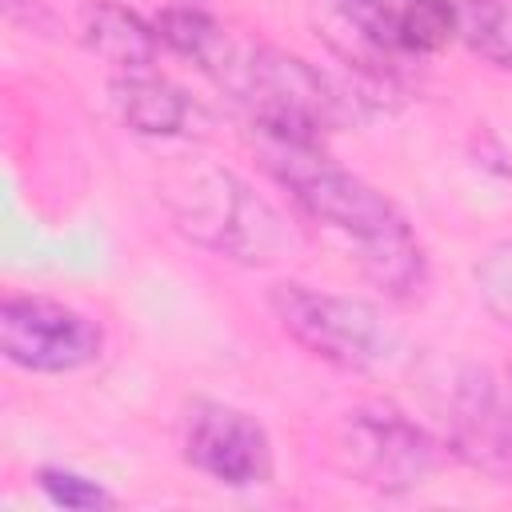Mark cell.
I'll return each instance as SVG.
<instances>
[{"instance_id":"cell-1","label":"cell","mask_w":512,"mask_h":512,"mask_svg":"<svg viewBox=\"0 0 512 512\" xmlns=\"http://www.w3.org/2000/svg\"><path fill=\"white\" fill-rule=\"evenodd\" d=\"M260 160L288 188L304 216L332 228L352 244L360 272L392 300H416L428 288V256L400 208L352 176L348 168L332 164L320 144L268 136L260 132Z\"/></svg>"},{"instance_id":"cell-2","label":"cell","mask_w":512,"mask_h":512,"mask_svg":"<svg viewBox=\"0 0 512 512\" xmlns=\"http://www.w3.org/2000/svg\"><path fill=\"white\" fill-rule=\"evenodd\" d=\"M164 204L184 236L228 260L276 264L292 252L284 216L228 168L180 164L164 180Z\"/></svg>"},{"instance_id":"cell-3","label":"cell","mask_w":512,"mask_h":512,"mask_svg":"<svg viewBox=\"0 0 512 512\" xmlns=\"http://www.w3.org/2000/svg\"><path fill=\"white\" fill-rule=\"evenodd\" d=\"M224 88L252 112V128L268 136L320 144L348 116L344 92L320 68L272 44H244Z\"/></svg>"},{"instance_id":"cell-4","label":"cell","mask_w":512,"mask_h":512,"mask_svg":"<svg viewBox=\"0 0 512 512\" xmlns=\"http://www.w3.org/2000/svg\"><path fill=\"white\" fill-rule=\"evenodd\" d=\"M268 304L280 328L324 364L368 372V368L388 364L396 352V328L368 300L284 280L268 292Z\"/></svg>"},{"instance_id":"cell-5","label":"cell","mask_w":512,"mask_h":512,"mask_svg":"<svg viewBox=\"0 0 512 512\" xmlns=\"http://www.w3.org/2000/svg\"><path fill=\"white\" fill-rule=\"evenodd\" d=\"M336 456L356 484L408 492L436 468V440L392 404H360L340 420Z\"/></svg>"},{"instance_id":"cell-6","label":"cell","mask_w":512,"mask_h":512,"mask_svg":"<svg viewBox=\"0 0 512 512\" xmlns=\"http://www.w3.org/2000/svg\"><path fill=\"white\" fill-rule=\"evenodd\" d=\"M104 348L92 316L52 296H8L0 304V352L28 372H76Z\"/></svg>"},{"instance_id":"cell-7","label":"cell","mask_w":512,"mask_h":512,"mask_svg":"<svg viewBox=\"0 0 512 512\" xmlns=\"http://www.w3.org/2000/svg\"><path fill=\"white\" fill-rule=\"evenodd\" d=\"M184 460L228 488H252L272 476V444L264 424L224 400H196L188 408Z\"/></svg>"},{"instance_id":"cell-8","label":"cell","mask_w":512,"mask_h":512,"mask_svg":"<svg viewBox=\"0 0 512 512\" xmlns=\"http://www.w3.org/2000/svg\"><path fill=\"white\" fill-rule=\"evenodd\" d=\"M460 0H340L352 32L380 52L428 56L456 36Z\"/></svg>"},{"instance_id":"cell-9","label":"cell","mask_w":512,"mask_h":512,"mask_svg":"<svg viewBox=\"0 0 512 512\" xmlns=\"http://www.w3.org/2000/svg\"><path fill=\"white\" fill-rule=\"evenodd\" d=\"M112 112L120 116L124 128L136 136H200L208 128L204 104H196L180 84L148 72H116L112 88Z\"/></svg>"},{"instance_id":"cell-10","label":"cell","mask_w":512,"mask_h":512,"mask_svg":"<svg viewBox=\"0 0 512 512\" xmlns=\"http://www.w3.org/2000/svg\"><path fill=\"white\" fill-rule=\"evenodd\" d=\"M80 36L116 72H148L156 64V48H160L156 24H144L120 0H92V4H84Z\"/></svg>"},{"instance_id":"cell-11","label":"cell","mask_w":512,"mask_h":512,"mask_svg":"<svg viewBox=\"0 0 512 512\" xmlns=\"http://www.w3.org/2000/svg\"><path fill=\"white\" fill-rule=\"evenodd\" d=\"M152 24H156L160 44H168L176 56L192 60V64H196L204 76H212L216 84H224L228 72H232V64L240 60V48H244V44H236V40L228 36V28L216 24V20H212L204 8H196V4H172V8H164Z\"/></svg>"},{"instance_id":"cell-12","label":"cell","mask_w":512,"mask_h":512,"mask_svg":"<svg viewBox=\"0 0 512 512\" xmlns=\"http://www.w3.org/2000/svg\"><path fill=\"white\" fill-rule=\"evenodd\" d=\"M456 36L480 60L512 68V0H460Z\"/></svg>"},{"instance_id":"cell-13","label":"cell","mask_w":512,"mask_h":512,"mask_svg":"<svg viewBox=\"0 0 512 512\" xmlns=\"http://www.w3.org/2000/svg\"><path fill=\"white\" fill-rule=\"evenodd\" d=\"M472 280H476L480 304H484L500 324L512 328V236L496 240V244L476 260Z\"/></svg>"},{"instance_id":"cell-14","label":"cell","mask_w":512,"mask_h":512,"mask_svg":"<svg viewBox=\"0 0 512 512\" xmlns=\"http://www.w3.org/2000/svg\"><path fill=\"white\" fill-rule=\"evenodd\" d=\"M36 480H40L44 496H48L52 504H64V508L92 512V508H108V504H112V496H108L96 480H88V476H80V472H68V468H40Z\"/></svg>"}]
</instances>
